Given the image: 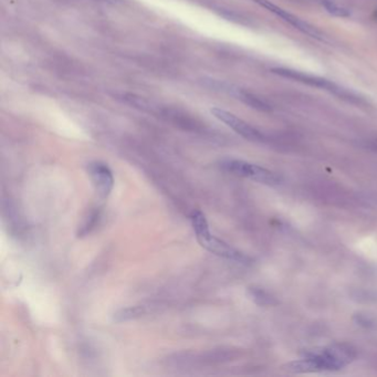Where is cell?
I'll return each mask as SVG.
<instances>
[{
	"label": "cell",
	"mask_w": 377,
	"mask_h": 377,
	"mask_svg": "<svg viewBox=\"0 0 377 377\" xmlns=\"http://www.w3.org/2000/svg\"><path fill=\"white\" fill-rule=\"evenodd\" d=\"M353 358L354 353L349 346L333 345L308 353L304 358L288 363L283 368L291 373L335 371L348 365Z\"/></svg>",
	"instance_id": "1"
},
{
	"label": "cell",
	"mask_w": 377,
	"mask_h": 377,
	"mask_svg": "<svg viewBox=\"0 0 377 377\" xmlns=\"http://www.w3.org/2000/svg\"><path fill=\"white\" fill-rule=\"evenodd\" d=\"M190 221L192 229L195 231L197 241L201 247L208 250L214 255L225 258L227 260L240 262V264H247L250 261V258L245 256L239 250L231 247L225 241L218 239L215 237L209 229V225L205 215L200 210H196L191 214Z\"/></svg>",
	"instance_id": "2"
},
{
	"label": "cell",
	"mask_w": 377,
	"mask_h": 377,
	"mask_svg": "<svg viewBox=\"0 0 377 377\" xmlns=\"http://www.w3.org/2000/svg\"><path fill=\"white\" fill-rule=\"evenodd\" d=\"M271 71L281 78L289 79V80H293L296 82L302 83V84L326 91L328 93L335 95L337 98L344 100L349 103L357 105L365 103L364 99H362L359 95L355 94L354 92H350L348 89H345V87L336 84V83L333 81L327 80V79H324L322 77L315 76V74L306 73L291 68H273Z\"/></svg>",
	"instance_id": "3"
},
{
	"label": "cell",
	"mask_w": 377,
	"mask_h": 377,
	"mask_svg": "<svg viewBox=\"0 0 377 377\" xmlns=\"http://www.w3.org/2000/svg\"><path fill=\"white\" fill-rule=\"evenodd\" d=\"M221 167L228 173L236 176L251 179L253 182L264 184V185L274 186L282 182V178L277 173L269 170L259 165L248 163L240 160H225L221 162Z\"/></svg>",
	"instance_id": "4"
},
{
	"label": "cell",
	"mask_w": 377,
	"mask_h": 377,
	"mask_svg": "<svg viewBox=\"0 0 377 377\" xmlns=\"http://www.w3.org/2000/svg\"><path fill=\"white\" fill-rule=\"evenodd\" d=\"M258 5L261 6L262 8H265L270 12H272L273 15L279 17L280 19H282L284 23L289 24L292 27H295L296 30H299L300 32L306 34L311 38L315 39V40L325 42L327 41V38L325 34H324L321 30H319L317 27H314L313 25H311L308 21H305L303 19H301L299 16H296L289 12L288 10L283 9V8L279 7L275 3L271 2L270 0H252Z\"/></svg>",
	"instance_id": "5"
},
{
	"label": "cell",
	"mask_w": 377,
	"mask_h": 377,
	"mask_svg": "<svg viewBox=\"0 0 377 377\" xmlns=\"http://www.w3.org/2000/svg\"><path fill=\"white\" fill-rule=\"evenodd\" d=\"M210 112H212L215 117L218 118L222 123H225L227 126H229L231 130H234L237 134H239L240 136L244 137L245 139L253 142H260L264 139V135L259 131L248 124L247 122L241 120L240 117L235 115V114L220 108H213Z\"/></svg>",
	"instance_id": "6"
},
{
	"label": "cell",
	"mask_w": 377,
	"mask_h": 377,
	"mask_svg": "<svg viewBox=\"0 0 377 377\" xmlns=\"http://www.w3.org/2000/svg\"><path fill=\"white\" fill-rule=\"evenodd\" d=\"M87 173L101 198H108L113 190L114 177L111 168L102 162H92L87 166Z\"/></svg>",
	"instance_id": "7"
},
{
	"label": "cell",
	"mask_w": 377,
	"mask_h": 377,
	"mask_svg": "<svg viewBox=\"0 0 377 377\" xmlns=\"http://www.w3.org/2000/svg\"><path fill=\"white\" fill-rule=\"evenodd\" d=\"M232 94L236 95L241 102H243L245 105H248L251 108H255L257 111L260 112H269L271 109L270 105L260 99L259 96H257L256 94L250 93V92H247L244 90H240V89H235L231 90Z\"/></svg>",
	"instance_id": "8"
},
{
	"label": "cell",
	"mask_w": 377,
	"mask_h": 377,
	"mask_svg": "<svg viewBox=\"0 0 377 377\" xmlns=\"http://www.w3.org/2000/svg\"><path fill=\"white\" fill-rule=\"evenodd\" d=\"M144 312H145V310H144L143 306H129V308L116 311L113 314V320L117 323L131 321V320L142 317Z\"/></svg>",
	"instance_id": "9"
},
{
	"label": "cell",
	"mask_w": 377,
	"mask_h": 377,
	"mask_svg": "<svg viewBox=\"0 0 377 377\" xmlns=\"http://www.w3.org/2000/svg\"><path fill=\"white\" fill-rule=\"evenodd\" d=\"M319 2L321 3V6L331 16L337 17V18H349V17H350V12L349 9L333 1V0H319Z\"/></svg>",
	"instance_id": "10"
},
{
	"label": "cell",
	"mask_w": 377,
	"mask_h": 377,
	"mask_svg": "<svg viewBox=\"0 0 377 377\" xmlns=\"http://www.w3.org/2000/svg\"><path fill=\"white\" fill-rule=\"evenodd\" d=\"M252 296L255 297V299H260V303L259 304H271V297L266 295V293L264 291H260V290H252Z\"/></svg>",
	"instance_id": "11"
},
{
	"label": "cell",
	"mask_w": 377,
	"mask_h": 377,
	"mask_svg": "<svg viewBox=\"0 0 377 377\" xmlns=\"http://www.w3.org/2000/svg\"><path fill=\"white\" fill-rule=\"evenodd\" d=\"M364 299L367 301H377V291H371L364 293Z\"/></svg>",
	"instance_id": "12"
},
{
	"label": "cell",
	"mask_w": 377,
	"mask_h": 377,
	"mask_svg": "<svg viewBox=\"0 0 377 377\" xmlns=\"http://www.w3.org/2000/svg\"><path fill=\"white\" fill-rule=\"evenodd\" d=\"M95 1L107 2V3H118V2H121L122 0H95Z\"/></svg>",
	"instance_id": "13"
}]
</instances>
